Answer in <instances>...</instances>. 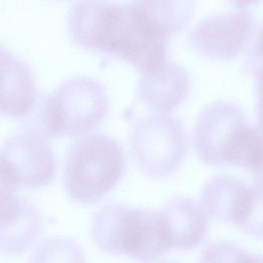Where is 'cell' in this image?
I'll use <instances>...</instances> for the list:
<instances>
[{
    "instance_id": "1",
    "label": "cell",
    "mask_w": 263,
    "mask_h": 263,
    "mask_svg": "<svg viewBox=\"0 0 263 263\" xmlns=\"http://www.w3.org/2000/svg\"><path fill=\"white\" fill-rule=\"evenodd\" d=\"M69 30L78 45L120 58L141 73L167 61L172 36L137 0H80L70 11Z\"/></svg>"
},
{
    "instance_id": "2",
    "label": "cell",
    "mask_w": 263,
    "mask_h": 263,
    "mask_svg": "<svg viewBox=\"0 0 263 263\" xmlns=\"http://www.w3.org/2000/svg\"><path fill=\"white\" fill-rule=\"evenodd\" d=\"M90 237L103 252L152 261L170 248L161 211L108 204L93 217Z\"/></svg>"
},
{
    "instance_id": "3",
    "label": "cell",
    "mask_w": 263,
    "mask_h": 263,
    "mask_svg": "<svg viewBox=\"0 0 263 263\" xmlns=\"http://www.w3.org/2000/svg\"><path fill=\"white\" fill-rule=\"evenodd\" d=\"M125 156L119 143L103 134L86 135L71 146L64 168V187L70 199L93 204L119 182Z\"/></svg>"
},
{
    "instance_id": "4",
    "label": "cell",
    "mask_w": 263,
    "mask_h": 263,
    "mask_svg": "<svg viewBox=\"0 0 263 263\" xmlns=\"http://www.w3.org/2000/svg\"><path fill=\"white\" fill-rule=\"evenodd\" d=\"M107 111L108 99L101 84L75 78L38 102L35 121L44 138L76 136L96 127Z\"/></svg>"
},
{
    "instance_id": "5",
    "label": "cell",
    "mask_w": 263,
    "mask_h": 263,
    "mask_svg": "<svg viewBox=\"0 0 263 263\" xmlns=\"http://www.w3.org/2000/svg\"><path fill=\"white\" fill-rule=\"evenodd\" d=\"M130 144L139 168L147 176L161 179L181 165L187 152V136L176 118L157 113L135 124Z\"/></svg>"
},
{
    "instance_id": "6",
    "label": "cell",
    "mask_w": 263,
    "mask_h": 263,
    "mask_svg": "<svg viewBox=\"0 0 263 263\" xmlns=\"http://www.w3.org/2000/svg\"><path fill=\"white\" fill-rule=\"evenodd\" d=\"M0 170L1 185L36 189L54 179L56 157L44 137L24 130L4 143Z\"/></svg>"
},
{
    "instance_id": "7",
    "label": "cell",
    "mask_w": 263,
    "mask_h": 263,
    "mask_svg": "<svg viewBox=\"0 0 263 263\" xmlns=\"http://www.w3.org/2000/svg\"><path fill=\"white\" fill-rule=\"evenodd\" d=\"M249 127L244 113L235 104L218 101L207 106L194 130L197 154L209 165H229L234 148Z\"/></svg>"
},
{
    "instance_id": "8",
    "label": "cell",
    "mask_w": 263,
    "mask_h": 263,
    "mask_svg": "<svg viewBox=\"0 0 263 263\" xmlns=\"http://www.w3.org/2000/svg\"><path fill=\"white\" fill-rule=\"evenodd\" d=\"M254 20L246 11L211 16L200 22L190 36L195 52L215 61L238 56L253 33Z\"/></svg>"
},
{
    "instance_id": "9",
    "label": "cell",
    "mask_w": 263,
    "mask_h": 263,
    "mask_svg": "<svg viewBox=\"0 0 263 263\" xmlns=\"http://www.w3.org/2000/svg\"><path fill=\"white\" fill-rule=\"evenodd\" d=\"M15 189L1 185L0 249L10 255L21 254L39 235L41 215L37 209L14 193Z\"/></svg>"
},
{
    "instance_id": "10",
    "label": "cell",
    "mask_w": 263,
    "mask_h": 263,
    "mask_svg": "<svg viewBox=\"0 0 263 263\" xmlns=\"http://www.w3.org/2000/svg\"><path fill=\"white\" fill-rule=\"evenodd\" d=\"M189 87V78L184 69L167 61L158 70L142 73L137 96L153 111L167 114L182 103Z\"/></svg>"
},
{
    "instance_id": "11",
    "label": "cell",
    "mask_w": 263,
    "mask_h": 263,
    "mask_svg": "<svg viewBox=\"0 0 263 263\" xmlns=\"http://www.w3.org/2000/svg\"><path fill=\"white\" fill-rule=\"evenodd\" d=\"M171 249H192L201 243L208 220L202 206L191 198H172L161 210Z\"/></svg>"
},
{
    "instance_id": "12",
    "label": "cell",
    "mask_w": 263,
    "mask_h": 263,
    "mask_svg": "<svg viewBox=\"0 0 263 263\" xmlns=\"http://www.w3.org/2000/svg\"><path fill=\"white\" fill-rule=\"evenodd\" d=\"M248 189L233 177L220 175L206 183L201 192L203 209L217 221L236 224Z\"/></svg>"
},
{
    "instance_id": "13",
    "label": "cell",
    "mask_w": 263,
    "mask_h": 263,
    "mask_svg": "<svg viewBox=\"0 0 263 263\" xmlns=\"http://www.w3.org/2000/svg\"><path fill=\"white\" fill-rule=\"evenodd\" d=\"M37 95L31 74L24 64L19 72H10L3 78L1 114L17 120L28 115L37 104Z\"/></svg>"
},
{
    "instance_id": "14",
    "label": "cell",
    "mask_w": 263,
    "mask_h": 263,
    "mask_svg": "<svg viewBox=\"0 0 263 263\" xmlns=\"http://www.w3.org/2000/svg\"><path fill=\"white\" fill-rule=\"evenodd\" d=\"M235 224L246 233L263 238V189H249Z\"/></svg>"
},
{
    "instance_id": "15",
    "label": "cell",
    "mask_w": 263,
    "mask_h": 263,
    "mask_svg": "<svg viewBox=\"0 0 263 263\" xmlns=\"http://www.w3.org/2000/svg\"><path fill=\"white\" fill-rule=\"evenodd\" d=\"M33 256L36 258L70 257L73 261H81L83 252L81 248L71 240L56 238L45 241L36 249Z\"/></svg>"
},
{
    "instance_id": "16",
    "label": "cell",
    "mask_w": 263,
    "mask_h": 263,
    "mask_svg": "<svg viewBox=\"0 0 263 263\" xmlns=\"http://www.w3.org/2000/svg\"><path fill=\"white\" fill-rule=\"evenodd\" d=\"M202 258L204 261H221V258H226L224 261H228V258L230 261H261L263 259L255 258L249 255L244 251L240 250L235 246H230L226 243H215L208 246L204 250Z\"/></svg>"
},
{
    "instance_id": "17",
    "label": "cell",
    "mask_w": 263,
    "mask_h": 263,
    "mask_svg": "<svg viewBox=\"0 0 263 263\" xmlns=\"http://www.w3.org/2000/svg\"><path fill=\"white\" fill-rule=\"evenodd\" d=\"M257 107L258 124L263 127V64L256 71Z\"/></svg>"
},
{
    "instance_id": "18",
    "label": "cell",
    "mask_w": 263,
    "mask_h": 263,
    "mask_svg": "<svg viewBox=\"0 0 263 263\" xmlns=\"http://www.w3.org/2000/svg\"><path fill=\"white\" fill-rule=\"evenodd\" d=\"M258 127L261 129V132L263 133V127L258 125ZM252 175L253 176L254 181L256 183L257 186L258 187L263 189V152L259 163H258V166L252 171Z\"/></svg>"
},
{
    "instance_id": "19",
    "label": "cell",
    "mask_w": 263,
    "mask_h": 263,
    "mask_svg": "<svg viewBox=\"0 0 263 263\" xmlns=\"http://www.w3.org/2000/svg\"><path fill=\"white\" fill-rule=\"evenodd\" d=\"M255 50L256 52L257 57H259L260 59H262L263 63V25L261 26L257 35Z\"/></svg>"
},
{
    "instance_id": "20",
    "label": "cell",
    "mask_w": 263,
    "mask_h": 263,
    "mask_svg": "<svg viewBox=\"0 0 263 263\" xmlns=\"http://www.w3.org/2000/svg\"><path fill=\"white\" fill-rule=\"evenodd\" d=\"M232 1L235 5L238 6L239 8H242V7H246L248 6L255 4L258 0H232Z\"/></svg>"
}]
</instances>
